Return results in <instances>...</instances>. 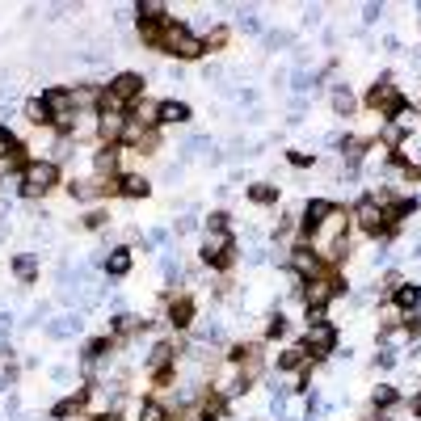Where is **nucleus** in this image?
Here are the masks:
<instances>
[{"instance_id":"72a5a7b5","label":"nucleus","mask_w":421,"mask_h":421,"mask_svg":"<svg viewBox=\"0 0 421 421\" xmlns=\"http://www.w3.org/2000/svg\"><path fill=\"white\" fill-rule=\"evenodd\" d=\"M392 404H396V388H379V392H375V409L384 413V409H392Z\"/></svg>"},{"instance_id":"4be33fe9","label":"nucleus","mask_w":421,"mask_h":421,"mask_svg":"<svg viewBox=\"0 0 421 421\" xmlns=\"http://www.w3.org/2000/svg\"><path fill=\"white\" fill-rule=\"evenodd\" d=\"M105 270H110L114 278H123V274L131 270V253H127V249H114V253H110V261H105Z\"/></svg>"},{"instance_id":"393cba45","label":"nucleus","mask_w":421,"mask_h":421,"mask_svg":"<svg viewBox=\"0 0 421 421\" xmlns=\"http://www.w3.org/2000/svg\"><path fill=\"white\" fill-rule=\"evenodd\" d=\"M139 329H147V321H139V316H118L114 321V337H131Z\"/></svg>"},{"instance_id":"2eb2a0df","label":"nucleus","mask_w":421,"mask_h":421,"mask_svg":"<svg viewBox=\"0 0 421 421\" xmlns=\"http://www.w3.org/2000/svg\"><path fill=\"white\" fill-rule=\"evenodd\" d=\"M190 321H194V299L190 295H169V325L186 329Z\"/></svg>"},{"instance_id":"f03ea898","label":"nucleus","mask_w":421,"mask_h":421,"mask_svg":"<svg viewBox=\"0 0 421 421\" xmlns=\"http://www.w3.org/2000/svg\"><path fill=\"white\" fill-rule=\"evenodd\" d=\"M42 105H46V114H51V127H55V131H72L76 127V110H80V105H76V93L72 89H46L42 93Z\"/></svg>"},{"instance_id":"c756f323","label":"nucleus","mask_w":421,"mask_h":421,"mask_svg":"<svg viewBox=\"0 0 421 421\" xmlns=\"http://www.w3.org/2000/svg\"><path fill=\"white\" fill-rule=\"evenodd\" d=\"M202 46H206V51H220V46H228V26H215V30H210V34L202 38Z\"/></svg>"},{"instance_id":"cd10ccee","label":"nucleus","mask_w":421,"mask_h":421,"mask_svg":"<svg viewBox=\"0 0 421 421\" xmlns=\"http://www.w3.org/2000/svg\"><path fill=\"white\" fill-rule=\"evenodd\" d=\"M13 270H17V278H21V283H34V274H38V266H34V257H26V253H21V257L13 261Z\"/></svg>"},{"instance_id":"4c0bfd02","label":"nucleus","mask_w":421,"mask_h":421,"mask_svg":"<svg viewBox=\"0 0 421 421\" xmlns=\"http://www.w3.org/2000/svg\"><path fill=\"white\" fill-rule=\"evenodd\" d=\"M105 224V210H89V215H84V228H101Z\"/></svg>"},{"instance_id":"2f4dec72","label":"nucleus","mask_w":421,"mask_h":421,"mask_svg":"<svg viewBox=\"0 0 421 421\" xmlns=\"http://www.w3.org/2000/svg\"><path fill=\"white\" fill-rule=\"evenodd\" d=\"M384 143L396 152V147L404 143V127H400V123H388V127H384Z\"/></svg>"},{"instance_id":"f8f14e48","label":"nucleus","mask_w":421,"mask_h":421,"mask_svg":"<svg viewBox=\"0 0 421 421\" xmlns=\"http://www.w3.org/2000/svg\"><path fill=\"white\" fill-rule=\"evenodd\" d=\"M105 89H110V93L127 105V110H131V105H139V97H143V76H135V72H118Z\"/></svg>"},{"instance_id":"20e7f679","label":"nucleus","mask_w":421,"mask_h":421,"mask_svg":"<svg viewBox=\"0 0 421 421\" xmlns=\"http://www.w3.org/2000/svg\"><path fill=\"white\" fill-rule=\"evenodd\" d=\"M354 220H358V228H362L366 236H371V240H388V236L396 232V228L388 224V215H384V206H379L371 194H366V198L354 206Z\"/></svg>"},{"instance_id":"412c9836","label":"nucleus","mask_w":421,"mask_h":421,"mask_svg":"<svg viewBox=\"0 0 421 421\" xmlns=\"http://www.w3.org/2000/svg\"><path fill=\"white\" fill-rule=\"evenodd\" d=\"M198 409H202V413H206V417H210V421H220V417H224V409H228V404H224V396H220V392H206V396H202V400H198Z\"/></svg>"},{"instance_id":"9b49d317","label":"nucleus","mask_w":421,"mask_h":421,"mask_svg":"<svg viewBox=\"0 0 421 421\" xmlns=\"http://www.w3.org/2000/svg\"><path fill=\"white\" fill-rule=\"evenodd\" d=\"M173 358H177V350H173L169 341H161V346L152 350L147 371H152V384H156V388H169V384H173Z\"/></svg>"},{"instance_id":"7ed1b4c3","label":"nucleus","mask_w":421,"mask_h":421,"mask_svg":"<svg viewBox=\"0 0 421 421\" xmlns=\"http://www.w3.org/2000/svg\"><path fill=\"white\" fill-rule=\"evenodd\" d=\"M55 186H60V169L51 165V161H30L21 169V194L26 198H42V194H51Z\"/></svg>"},{"instance_id":"7c9ffc66","label":"nucleus","mask_w":421,"mask_h":421,"mask_svg":"<svg viewBox=\"0 0 421 421\" xmlns=\"http://www.w3.org/2000/svg\"><path fill=\"white\" fill-rule=\"evenodd\" d=\"M139 417H143V421H169V413L156 404V400H143V404H139Z\"/></svg>"},{"instance_id":"c85d7f7f","label":"nucleus","mask_w":421,"mask_h":421,"mask_svg":"<svg viewBox=\"0 0 421 421\" xmlns=\"http://www.w3.org/2000/svg\"><path fill=\"white\" fill-rule=\"evenodd\" d=\"M105 350H114V333H110V337H97V341H89V350H84V358H89V362H97V358L105 354Z\"/></svg>"},{"instance_id":"0eeeda50","label":"nucleus","mask_w":421,"mask_h":421,"mask_svg":"<svg viewBox=\"0 0 421 421\" xmlns=\"http://www.w3.org/2000/svg\"><path fill=\"white\" fill-rule=\"evenodd\" d=\"M337 215V202H329V198H312L307 206H303V220H299V236L303 240H312L316 232H321L329 220Z\"/></svg>"},{"instance_id":"6ab92c4d","label":"nucleus","mask_w":421,"mask_h":421,"mask_svg":"<svg viewBox=\"0 0 421 421\" xmlns=\"http://www.w3.org/2000/svg\"><path fill=\"white\" fill-rule=\"evenodd\" d=\"M307 366V354H303V346H291L287 354H278V371H303Z\"/></svg>"},{"instance_id":"dca6fc26","label":"nucleus","mask_w":421,"mask_h":421,"mask_svg":"<svg viewBox=\"0 0 421 421\" xmlns=\"http://www.w3.org/2000/svg\"><path fill=\"white\" fill-rule=\"evenodd\" d=\"M413 210H417V198H388L384 202V215H388L392 228H400V220H409Z\"/></svg>"},{"instance_id":"a211bd4d","label":"nucleus","mask_w":421,"mask_h":421,"mask_svg":"<svg viewBox=\"0 0 421 421\" xmlns=\"http://www.w3.org/2000/svg\"><path fill=\"white\" fill-rule=\"evenodd\" d=\"M118 194H127V198H147L152 186H147L139 173H123V177H118Z\"/></svg>"},{"instance_id":"58836bf2","label":"nucleus","mask_w":421,"mask_h":421,"mask_svg":"<svg viewBox=\"0 0 421 421\" xmlns=\"http://www.w3.org/2000/svg\"><path fill=\"white\" fill-rule=\"evenodd\" d=\"M181 421H210V417H206V413L194 404V409H186V413H181Z\"/></svg>"},{"instance_id":"5701e85b","label":"nucleus","mask_w":421,"mask_h":421,"mask_svg":"<svg viewBox=\"0 0 421 421\" xmlns=\"http://www.w3.org/2000/svg\"><path fill=\"white\" fill-rule=\"evenodd\" d=\"M249 198H253L257 206H270V202H278V186H266V181H261V186H249Z\"/></svg>"},{"instance_id":"6e6552de","label":"nucleus","mask_w":421,"mask_h":421,"mask_svg":"<svg viewBox=\"0 0 421 421\" xmlns=\"http://www.w3.org/2000/svg\"><path fill=\"white\" fill-rule=\"evenodd\" d=\"M341 291H346V287H341V278H337V270L329 266V270H325L321 278H312V283H307V291H303V299H307L312 307H329V303H333V299H337Z\"/></svg>"},{"instance_id":"423d86ee","label":"nucleus","mask_w":421,"mask_h":421,"mask_svg":"<svg viewBox=\"0 0 421 421\" xmlns=\"http://www.w3.org/2000/svg\"><path fill=\"white\" fill-rule=\"evenodd\" d=\"M202 261H206L210 270H228L232 261H236V240H232V232H210L206 244H202Z\"/></svg>"},{"instance_id":"e433bc0d","label":"nucleus","mask_w":421,"mask_h":421,"mask_svg":"<svg viewBox=\"0 0 421 421\" xmlns=\"http://www.w3.org/2000/svg\"><path fill=\"white\" fill-rule=\"evenodd\" d=\"M206 224H210V232H228V215H224V210H215Z\"/></svg>"},{"instance_id":"473e14b6","label":"nucleus","mask_w":421,"mask_h":421,"mask_svg":"<svg viewBox=\"0 0 421 421\" xmlns=\"http://www.w3.org/2000/svg\"><path fill=\"white\" fill-rule=\"evenodd\" d=\"M283 333H287V316L274 312V316H270V325H266V337H283Z\"/></svg>"},{"instance_id":"a878e982","label":"nucleus","mask_w":421,"mask_h":421,"mask_svg":"<svg viewBox=\"0 0 421 421\" xmlns=\"http://www.w3.org/2000/svg\"><path fill=\"white\" fill-rule=\"evenodd\" d=\"M354 105H358V101L350 97V89H337V93H333V110H337V114L350 118V114H354Z\"/></svg>"},{"instance_id":"9d476101","label":"nucleus","mask_w":421,"mask_h":421,"mask_svg":"<svg viewBox=\"0 0 421 421\" xmlns=\"http://www.w3.org/2000/svg\"><path fill=\"white\" fill-rule=\"evenodd\" d=\"M291 270H295L303 283H312V278H321L329 266H325V257L316 253V249H307V244H295V249H291Z\"/></svg>"},{"instance_id":"bb28decb","label":"nucleus","mask_w":421,"mask_h":421,"mask_svg":"<svg viewBox=\"0 0 421 421\" xmlns=\"http://www.w3.org/2000/svg\"><path fill=\"white\" fill-rule=\"evenodd\" d=\"M26 114H30V123H34V127H51V114H46V105H42V97L26 105Z\"/></svg>"},{"instance_id":"f3484780","label":"nucleus","mask_w":421,"mask_h":421,"mask_svg":"<svg viewBox=\"0 0 421 421\" xmlns=\"http://www.w3.org/2000/svg\"><path fill=\"white\" fill-rule=\"evenodd\" d=\"M84 404H89V388H76V392H72L68 400H60L55 409H51V417H55V421H64V417H72V413H80Z\"/></svg>"},{"instance_id":"4468645a","label":"nucleus","mask_w":421,"mask_h":421,"mask_svg":"<svg viewBox=\"0 0 421 421\" xmlns=\"http://www.w3.org/2000/svg\"><path fill=\"white\" fill-rule=\"evenodd\" d=\"M173 123H190V105L186 101H161L156 105V127H173Z\"/></svg>"},{"instance_id":"39448f33","label":"nucleus","mask_w":421,"mask_h":421,"mask_svg":"<svg viewBox=\"0 0 421 421\" xmlns=\"http://www.w3.org/2000/svg\"><path fill=\"white\" fill-rule=\"evenodd\" d=\"M366 105H371V110H379V118H400V114L409 110V97H400V93L392 89V80L384 76L379 84L366 89Z\"/></svg>"},{"instance_id":"79ce46f5","label":"nucleus","mask_w":421,"mask_h":421,"mask_svg":"<svg viewBox=\"0 0 421 421\" xmlns=\"http://www.w3.org/2000/svg\"><path fill=\"white\" fill-rule=\"evenodd\" d=\"M93 421H123L118 413H101V417H93Z\"/></svg>"},{"instance_id":"a19ab883","label":"nucleus","mask_w":421,"mask_h":421,"mask_svg":"<svg viewBox=\"0 0 421 421\" xmlns=\"http://www.w3.org/2000/svg\"><path fill=\"white\" fill-rule=\"evenodd\" d=\"M409 409H413V417H421V392L413 396V404H409Z\"/></svg>"},{"instance_id":"1a4fd4ad","label":"nucleus","mask_w":421,"mask_h":421,"mask_svg":"<svg viewBox=\"0 0 421 421\" xmlns=\"http://www.w3.org/2000/svg\"><path fill=\"white\" fill-rule=\"evenodd\" d=\"M333 350H337V329H333V325H312V329H307V337H303V354H307L312 362L329 358Z\"/></svg>"},{"instance_id":"c9c22d12","label":"nucleus","mask_w":421,"mask_h":421,"mask_svg":"<svg viewBox=\"0 0 421 421\" xmlns=\"http://www.w3.org/2000/svg\"><path fill=\"white\" fill-rule=\"evenodd\" d=\"M400 329H404L409 337H421V321H417V316H413V312L404 316V325H400Z\"/></svg>"},{"instance_id":"aec40b11","label":"nucleus","mask_w":421,"mask_h":421,"mask_svg":"<svg viewBox=\"0 0 421 421\" xmlns=\"http://www.w3.org/2000/svg\"><path fill=\"white\" fill-rule=\"evenodd\" d=\"M392 299H396V303H400L404 312H413V307L421 303V287H413V283H400V287L392 291Z\"/></svg>"},{"instance_id":"b1692460","label":"nucleus","mask_w":421,"mask_h":421,"mask_svg":"<svg viewBox=\"0 0 421 421\" xmlns=\"http://www.w3.org/2000/svg\"><path fill=\"white\" fill-rule=\"evenodd\" d=\"M114 169H118V147H101V152H97V173H101V177H105V173L114 177Z\"/></svg>"},{"instance_id":"f704fd0d","label":"nucleus","mask_w":421,"mask_h":421,"mask_svg":"<svg viewBox=\"0 0 421 421\" xmlns=\"http://www.w3.org/2000/svg\"><path fill=\"white\" fill-rule=\"evenodd\" d=\"M312 325H329V307H312L307 303V329Z\"/></svg>"},{"instance_id":"ea45409f","label":"nucleus","mask_w":421,"mask_h":421,"mask_svg":"<svg viewBox=\"0 0 421 421\" xmlns=\"http://www.w3.org/2000/svg\"><path fill=\"white\" fill-rule=\"evenodd\" d=\"M291 165H295V169H307L312 156H307V152H291Z\"/></svg>"},{"instance_id":"f257e3e1","label":"nucleus","mask_w":421,"mask_h":421,"mask_svg":"<svg viewBox=\"0 0 421 421\" xmlns=\"http://www.w3.org/2000/svg\"><path fill=\"white\" fill-rule=\"evenodd\" d=\"M161 51L165 55H177V60H202L206 55V46H202V38H194L177 17H169L165 21V34H161Z\"/></svg>"},{"instance_id":"ddd939ff","label":"nucleus","mask_w":421,"mask_h":421,"mask_svg":"<svg viewBox=\"0 0 421 421\" xmlns=\"http://www.w3.org/2000/svg\"><path fill=\"white\" fill-rule=\"evenodd\" d=\"M123 131H127V114H97V135L105 147H118Z\"/></svg>"}]
</instances>
